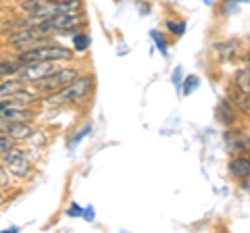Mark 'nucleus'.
Listing matches in <instances>:
<instances>
[{
  "label": "nucleus",
  "instance_id": "nucleus-1",
  "mask_svg": "<svg viewBox=\"0 0 250 233\" xmlns=\"http://www.w3.org/2000/svg\"><path fill=\"white\" fill-rule=\"evenodd\" d=\"M92 77L83 75V77H77V79H73L69 85H65V88H61L57 92H52L50 98L46 100L50 106H59V104H71V102H80V100H83L85 96H88V92L92 88Z\"/></svg>",
  "mask_w": 250,
  "mask_h": 233
},
{
  "label": "nucleus",
  "instance_id": "nucleus-2",
  "mask_svg": "<svg viewBox=\"0 0 250 233\" xmlns=\"http://www.w3.org/2000/svg\"><path fill=\"white\" fill-rule=\"evenodd\" d=\"M82 11V0H61V2H52V4H46L40 6V9H34L29 11L27 19L21 23V25H38L46 19H52V17H59V15H67V13H80Z\"/></svg>",
  "mask_w": 250,
  "mask_h": 233
},
{
  "label": "nucleus",
  "instance_id": "nucleus-3",
  "mask_svg": "<svg viewBox=\"0 0 250 233\" xmlns=\"http://www.w3.org/2000/svg\"><path fill=\"white\" fill-rule=\"evenodd\" d=\"M73 58V50L71 48H65L61 44H46V46H36L31 50L21 52L19 60L23 65L27 63H42V60H71Z\"/></svg>",
  "mask_w": 250,
  "mask_h": 233
},
{
  "label": "nucleus",
  "instance_id": "nucleus-4",
  "mask_svg": "<svg viewBox=\"0 0 250 233\" xmlns=\"http://www.w3.org/2000/svg\"><path fill=\"white\" fill-rule=\"evenodd\" d=\"M77 77H80L77 69H62L61 67L54 73L42 77L40 81H36V88H38V92H42V94H52V92L69 85L73 79H77Z\"/></svg>",
  "mask_w": 250,
  "mask_h": 233
},
{
  "label": "nucleus",
  "instance_id": "nucleus-5",
  "mask_svg": "<svg viewBox=\"0 0 250 233\" xmlns=\"http://www.w3.org/2000/svg\"><path fill=\"white\" fill-rule=\"evenodd\" d=\"M57 69H61L57 65V60H42V63H27V65H23L17 71V75H19V79L23 83H36V81H40L42 77L54 73Z\"/></svg>",
  "mask_w": 250,
  "mask_h": 233
},
{
  "label": "nucleus",
  "instance_id": "nucleus-6",
  "mask_svg": "<svg viewBox=\"0 0 250 233\" xmlns=\"http://www.w3.org/2000/svg\"><path fill=\"white\" fill-rule=\"evenodd\" d=\"M2 165L15 177H25V175H29V169H31L27 156L19 148H11L9 152H4L2 154Z\"/></svg>",
  "mask_w": 250,
  "mask_h": 233
},
{
  "label": "nucleus",
  "instance_id": "nucleus-7",
  "mask_svg": "<svg viewBox=\"0 0 250 233\" xmlns=\"http://www.w3.org/2000/svg\"><path fill=\"white\" fill-rule=\"evenodd\" d=\"M6 134H9L15 142H19V139H29L31 134H34V129H31L29 121H13V123H9Z\"/></svg>",
  "mask_w": 250,
  "mask_h": 233
},
{
  "label": "nucleus",
  "instance_id": "nucleus-8",
  "mask_svg": "<svg viewBox=\"0 0 250 233\" xmlns=\"http://www.w3.org/2000/svg\"><path fill=\"white\" fill-rule=\"evenodd\" d=\"M229 171L233 177H238V179H246L250 177V160L246 158H233L229 162Z\"/></svg>",
  "mask_w": 250,
  "mask_h": 233
},
{
  "label": "nucleus",
  "instance_id": "nucleus-9",
  "mask_svg": "<svg viewBox=\"0 0 250 233\" xmlns=\"http://www.w3.org/2000/svg\"><path fill=\"white\" fill-rule=\"evenodd\" d=\"M19 90H23V81L21 79H11V81H0V98L6 100L15 96Z\"/></svg>",
  "mask_w": 250,
  "mask_h": 233
},
{
  "label": "nucleus",
  "instance_id": "nucleus-10",
  "mask_svg": "<svg viewBox=\"0 0 250 233\" xmlns=\"http://www.w3.org/2000/svg\"><path fill=\"white\" fill-rule=\"evenodd\" d=\"M236 83L238 88L242 92H246V94H250V69H244V71H240L236 75Z\"/></svg>",
  "mask_w": 250,
  "mask_h": 233
},
{
  "label": "nucleus",
  "instance_id": "nucleus-11",
  "mask_svg": "<svg viewBox=\"0 0 250 233\" xmlns=\"http://www.w3.org/2000/svg\"><path fill=\"white\" fill-rule=\"evenodd\" d=\"M52 2H61V0H29V2H21V6L25 11H34V9H40V6L52 4Z\"/></svg>",
  "mask_w": 250,
  "mask_h": 233
},
{
  "label": "nucleus",
  "instance_id": "nucleus-12",
  "mask_svg": "<svg viewBox=\"0 0 250 233\" xmlns=\"http://www.w3.org/2000/svg\"><path fill=\"white\" fill-rule=\"evenodd\" d=\"M90 46V38L85 36V34H75L73 38V48L75 50H85Z\"/></svg>",
  "mask_w": 250,
  "mask_h": 233
},
{
  "label": "nucleus",
  "instance_id": "nucleus-13",
  "mask_svg": "<svg viewBox=\"0 0 250 233\" xmlns=\"http://www.w3.org/2000/svg\"><path fill=\"white\" fill-rule=\"evenodd\" d=\"M11 148H15V139L9 134H0V154L9 152Z\"/></svg>",
  "mask_w": 250,
  "mask_h": 233
},
{
  "label": "nucleus",
  "instance_id": "nucleus-14",
  "mask_svg": "<svg viewBox=\"0 0 250 233\" xmlns=\"http://www.w3.org/2000/svg\"><path fill=\"white\" fill-rule=\"evenodd\" d=\"M186 81H188V83H186V90H184V94L188 96V94H192V92L198 88V77H188Z\"/></svg>",
  "mask_w": 250,
  "mask_h": 233
},
{
  "label": "nucleus",
  "instance_id": "nucleus-15",
  "mask_svg": "<svg viewBox=\"0 0 250 233\" xmlns=\"http://www.w3.org/2000/svg\"><path fill=\"white\" fill-rule=\"evenodd\" d=\"M0 185H9V175H6L4 165H0Z\"/></svg>",
  "mask_w": 250,
  "mask_h": 233
},
{
  "label": "nucleus",
  "instance_id": "nucleus-16",
  "mask_svg": "<svg viewBox=\"0 0 250 233\" xmlns=\"http://www.w3.org/2000/svg\"><path fill=\"white\" fill-rule=\"evenodd\" d=\"M167 27H169V29H173V34H184V29H186V23H179V25H175V23H169Z\"/></svg>",
  "mask_w": 250,
  "mask_h": 233
},
{
  "label": "nucleus",
  "instance_id": "nucleus-17",
  "mask_svg": "<svg viewBox=\"0 0 250 233\" xmlns=\"http://www.w3.org/2000/svg\"><path fill=\"white\" fill-rule=\"evenodd\" d=\"M6 129H9V121L4 116H0V134H6Z\"/></svg>",
  "mask_w": 250,
  "mask_h": 233
},
{
  "label": "nucleus",
  "instance_id": "nucleus-18",
  "mask_svg": "<svg viewBox=\"0 0 250 233\" xmlns=\"http://www.w3.org/2000/svg\"><path fill=\"white\" fill-rule=\"evenodd\" d=\"M69 214H71V216H80L82 214V208L80 206H73L71 211H69Z\"/></svg>",
  "mask_w": 250,
  "mask_h": 233
},
{
  "label": "nucleus",
  "instance_id": "nucleus-19",
  "mask_svg": "<svg viewBox=\"0 0 250 233\" xmlns=\"http://www.w3.org/2000/svg\"><path fill=\"white\" fill-rule=\"evenodd\" d=\"M154 40H156V44H159V46H161V50H163V52H165V50H167V48H165V42H163V40H161V38H159V36H156V34H154Z\"/></svg>",
  "mask_w": 250,
  "mask_h": 233
},
{
  "label": "nucleus",
  "instance_id": "nucleus-20",
  "mask_svg": "<svg viewBox=\"0 0 250 233\" xmlns=\"http://www.w3.org/2000/svg\"><path fill=\"white\" fill-rule=\"evenodd\" d=\"M244 108L250 113V94H246V98H244Z\"/></svg>",
  "mask_w": 250,
  "mask_h": 233
},
{
  "label": "nucleus",
  "instance_id": "nucleus-21",
  "mask_svg": "<svg viewBox=\"0 0 250 233\" xmlns=\"http://www.w3.org/2000/svg\"><path fill=\"white\" fill-rule=\"evenodd\" d=\"M244 63H246V67L250 69V52H248V54H246V57H244Z\"/></svg>",
  "mask_w": 250,
  "mask_h": 233
},
{
  "label": "nucleus",
  "instance_id": "nucleus-22",
  "mask_svg": "<svg viewBox=\"0 0 250 233\" xmlns=\"http://www.w3.org/2000/svg\"><path fill=\"white\" fill-rule=\"evenodd\" d=\"M21 2H29V0H21Z\"/></svg>",
  "mask_w": 250,
  "mask_h": 233
}]
</instances>
